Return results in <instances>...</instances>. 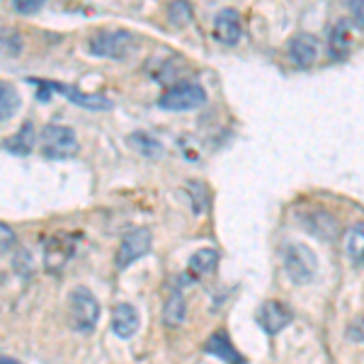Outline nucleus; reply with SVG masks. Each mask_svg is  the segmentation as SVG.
<instances>
[{"instance_id":"f257e3e1","label":"nucleus","mask_w":364,"mask_h":364,"mask_svg":"<svg viewBox=\"0 0 364 364\" xmlns=\"http://www.w3.org/2000/svg\"><path fill=\"white\" fill-rule=\"evenodd\" d=\"M136 49V39L127 29H105V32L95 34V37L87 42V51L92 56L102 58H117V61H124L134 54Z\"/></svg>"},{"instance_id":"f03ea898","label":"nucleus","mask_w":364,"mask_h":364,"mask_svg":"<svg viewBox=\"0 0 364 364\" xmlns=\"http://www.w3.org/2000/svg\"><path fill=\"white\" fill-rule=\"evenodd\" d=\"M68 314H70V326L75 333L90 336L97 326L100 318V304L97 299L90 294V289L85 287H75L68 296Z\"/></svg>"},{"instance_id":"7ed1b4c3","label":"nucleus","mask_w":364,"mask_h":364,"mask_svg":"<svg viewBox=\"0 0 364 364\" xmlns=\"http://www.w3.org/2000/svg\"><path fill=\"white\" fill-rule=\"evenodd\" d=\"M29 83L37 85L39 92H37V100L39 102H49L51 100V92H61L66 95L73 105H80V107H87V109H112V100L102 97V95H87V92H80L75 85H63V83H56V80H42V78H29Z\"/></svg>"},{"instance_id":"20e7f679","label":"nucleus","mask_w":364,"mask_h":364,"mask_svg":"<svg viewBox=\"0 0 364 364\" xmlns=\"http://www.w3.org/2000/svg\"><path fill=\"white\" fill-rule=\"evenodd\" d=\"M282 262H284V269H287V274H289V279L296 282V284L311 282L316 277V269H318L314 250L304 243H287L284 248H282Z\"/></svg>"},{"instance_id":"39448f33","label":"nucleus","mask_w":364,"mask_h":364,"mask_svg":"<svg viewBox=\"0 0 364 364\" xmlns=\"http://www.w3.org/2000/svg\"><path fill=\"white\" fill-rule=\"evenodd\" d=\"M78 154V136L70 127L46 124L42 132V156L49 161H63Z\"/></svg>"},{"instance_id":"423d86ee","label":"nucleus","mask_w":364,"mask_h":364,"mask_svg":"<svg viewBox=\"0 0 364 364\" xmlns=\"http://www.w3.org/2000/svg\"><path fill=\"white\" fill-rule=\"evenodd\" d=\"M204 102H207V90L199 83H178L158 97V107L168 112H187L202 107Z\"/></svg>"},{"instance_id":"0eeeda50","label":"nucleus","mask_w":364,"mask_h":364,"mask_svg":"<svg viewBox=\"0 0 364 364\" xmlns=\"http://www.w3.org/2000/svg\"><path fill=\"white\" fill-rule=\"evenodd\" d=\"M151 243H154V238H151L149 228H132L122 238L119 250H117V267L124 269L129 265H134L139 257H144L151 250Z\"/></svg>"},{"instance_id":"6e6552de","label":"nucleus","mask_w":364,"mask_h":364,"mask_svg":"<svg viewBox=\"0 0 364 364\" xmlns=\"http://www.w3.org/2000/svg\"><path fill=\"white\" fill-rule=\"evenodd\" d=\"M291 318H294L291 311L279 301H265L260 309H257V316H255L257 326H260L267 336H277V333H282L291 323Z\"/></svg>"},{"instance_id":"1a4fd4ad","label":"nucleus","mask_w":364,"mask_h":364,"mask_svg":"<svg viewBox=\"0 0 364 364\" xmlns=\"http://www.w3.org/2000/svg\"><path fill=\"white\" fill-rule=\"evenodd\" d=\"M287 56H289V61L294 63V66H301V68L311 66V63L316 61V56H318V39L309 32L296 34V37H291L289 44H287Z\"/></svg>"},{"instance_id":"9d476101","label":"nucleus","mask_w":364,"mask_h":364,"mask_svg":"<svg viewBox=\"0 0 364 364\" xmlns=\"http://www.w3.org/2000/svg\"><path fill=\"white\" fill-rule=\"evenodd\" d=\"M240 32H243V27H240L238 10H233V8L219 10V15L214 17V37H216V42H221L226 46H233V44L240 42Z\"/></svg>"},{"instance_id":"9b49d317","label":"nucleus","mask_w":364,"mask_h":364,"mask_svg":"<svg viewBox=\"0 0 364 364\" xmlns=\"http://www.w3.org/2000/svg\"><path fill=\"white\" fill-rule=\"evenodd\" d=\"M204 352H209L211 357H219L226 364H245V357L233 348L231 338L226 336V331H216L207 343H204Z\"/></svg>"},{"instance_id":"f8f14e48","label":"nucleus","mask_w":364,"mask_h":364,"mask_svg":"<svg viewBox=\"0 0 364 364\" xmlns=\"http://www.w3.org/2000/svg\"><path fill=\"white\" fill-rule=\"evenodd\" d=\"M139 311L132 304H117L112 309V331L117 338H132L139 331Z\"/></svg>"},{"instance_id":"ddd939ff","label":"nucleus","mask_w":364,"mask_h":364,"mask_svg":"<svg viewBox=\"0 0 364 364\" xmlns=\"http://www.w3.org/2000/svg\"><path fill=\"white\" fill-rule=\"evenodd\" d=\"M73 243L75 238L70 236H54L46 243V267L49 269H61L66 265V260L73 255Z\"/></svg>"},{"instance_id":"4468645a","label":"nucleus","mask_w":364,"mask_h":364,"mask_svg":"<svg viewBox=\"0 0 364 364\" xmlns=\"http://www.w3.org/2000/svg\"><path fill=\"white\" fill-rule=\"evenodd\" d=\"M34 141H37V134H34V127L27 122L25 127L17 129L13 136H8L3 141V149L10 151V154H15V156H27V154H32Z\"/></svg>"},{"instance_id":"2eb2a0df","label":"nucleus","mask_w":364,"mask_h":364,"mask_svg":"<svg viewBox=\"0 0 364 364\" xmlns=\"http://www.w3.org/2000/svg\"><path fill=\"white\" fill-rule=\"evenodd\" d=\"M129 146H132L134 151H139L144 158H151V161H158V158H163V154H166V149H163L161 141L154 139L146 132L129 134Z\"/></svg>"},{"instance_id":"dca6fc26","label":"nucleus","mask_w":364,"mask_h":364,"mask_svg":"<svg viewBox=\"0 0 364 364\" xmlns=\"http://www.w3.org/2000/svg\"><path fill=\"white\" fill-rule=\"evenodd\" d=\"M352 51V34H350V22L348 20H340L336 22L331 32V54L343 58L348 56Z\"/></svg>"},{"instance_id":"f3484780","label":"nucleus","mask_w":364,"mask_h":364,"mask_svg":"<svg viewBox=\"0 0 364 364\" xmlns=\"http://www.w3.org/2000/svg\"><path fill=\"white\" fill-rule=\"evenodd\" d=\"M216 262H219V252H216L214 248H202L190 257L187 269H190L195 277H202V274H207L216 267Z\"/></svg>"},{"instance_id":"a211bd4d","label":"nucleus","mask_w":364,"mask_h":364,"mask_svg":"<svg viewBox=\"0 0 364 364\" xmlns=\"http://www.w3.org/2000/svg\"><path fill=\"white\" fill-rule=\"evenodd\" d=\"M17 109H20V92L15 90L13 83L0 80V122L15 117Z\"/></svg>"},{"instance_id":"6ab92c4d","label":"nucleus","mask_w":364,"mask_h":364,"mask_svg":"<svg viewBox=\"0 0 364 364\" xmlns=\"http://www.w3.org/2000/svg\"><path fill=\"white\" fill-rule=\"evenodd\" d=\"M163 321H166V326H180L182 321H185V296H182V291H170L168 301H166V311H163Z\"/></svg>"},{"instance_id":"aec40b11","label":"nucleus","mask_w":364,"mask_h":364,"mask_svg":"<svg viewBox=\"0 0 364 364\" xmlns=\"http://www.w3.org/2000/svg\"><path fill=\"white\" fill-rule=\"evenodd\" d=\"M309 228L314 233H318L321 238H326V240H331V238L338 236V221L333 219L331 214H314V216H311Z\"/></svg>"},{"instance_id":"412c9836","label":"nucleus","mask_w":364,"mask_h":364,"mask_svg":"<svg viewBox=\"0 0 364 364\" xmlns=\"http://www.w3.org/2000/svg\"><path fill=\"white\" fill-rule=\"evenodd\" d=\"M22 51V34L13 27H0V54L17 56Z\"/></svg>"},{"instance_id":"4be33fe9","label":"nucleus","mask_w":364,"mask_h":364,"mask_svg":"<svg viewBox=\"0 0 364 364\" xmlns=\"http://www.w3.org/2000/svg\"><path fill=\"white\" fill-rule=\"evenodd\" d=\"M362 236H364V224L360 221V224L352 226L348 233V255L357 267H362V240H364Z\"/></svg>"},{"instance_id":"5701e85b","label":"nucleus","mask_w":364,"mask_h":364,"mask_svg":"<svg viewBox=\"0 0 364 364\" xmlns=\"http://www.w3.org/2000/svg\"><path fill=\"white\" fill-rule=\"evenodd\" d=\"M168 20L173 22L175 27H185L187 22H192V8L187 3H170Z\"/></svg>"},{"instance_id":"b1692460","label":"nucleus","mask_w":364,"mask_h":364,"mask_svg":"<svg viewBox=\"0 0 364 364\" xmlns=\"http://www.w3.org/2000/svg\"><path fill=\"white\" fill-rule=\"evenodd\" d=\"M15 238H17V236H15L13 228L0 221V252H8L10 248H13V245H15Z\"/></svg>"},{"instance_id":"393cba45","label":"nucleus","mask_w":364,"mask_h":364,"mask_svg":"<svg viewBox=\"0 0 364 364\" xmlns=\"http://www.w3.org/2000/svg\"><path fill=\"white\" fill-rule=\"evenodd\" d=\"M42 0H13V8L17 10L20 15H32L37 10H42Z\"/></svg>"},{"instance_id":"a878e982","label":"nucleus","mask_w":364,"mask_h":364,"mask_svg":"<svg viewBox=\"0 0 364 364\" xmlns=\"http://www.w3.org/2000/svg\"><path fill=\"white\" fill-rule=\"evenodd\" d=\"M352 10H355V15H357V27L362 29V3L357 0V3H352Z\"/></svg>"},{"instance_id":"bb28decb","label":"nucleus","mask_w":364,"mask_h":364,"mask_svg":"<svg viewBox=\"0 0 364 364\" xmlns=\"http://www.w3.org/2000/svg\"><path fill=\"white\" fill-rule=\"evenodd\" d=\"M0 364H20V362L13 360V357H0Z\"/></svg>"}]
</instances>
